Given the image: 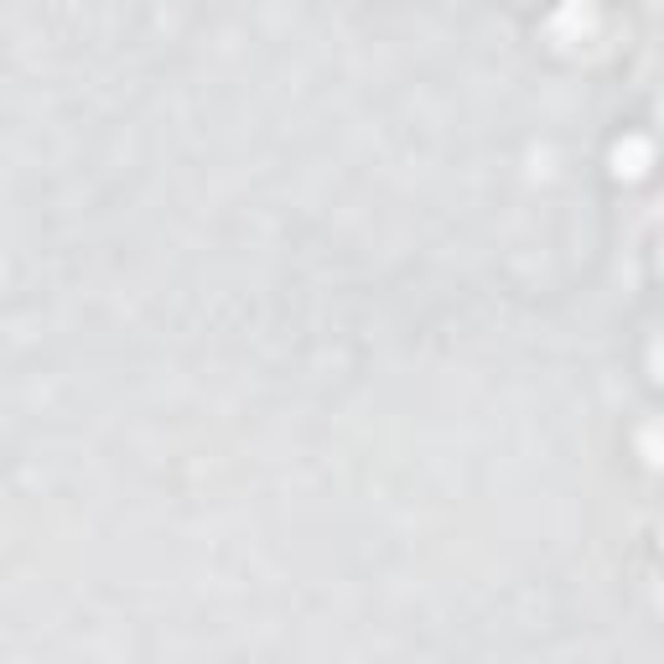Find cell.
I'll return each instance as SVG.
<instances>
[{
    "label": "cell",
    "mask_w": 664,
    "mask_h": 664,
    "mask_svg": "<svg viewBox=\"0 0 664 664\" xmlns=\"http://www.w3.org/2000/svg\"><path fill=\"white\" fill-rule=\"evenodd\" d=\"M660 546H664V524H660Z\"/></svg>",
    "instance_id": "obj_5"
},
{
    "label": "cell",
    "mask_w": 664,
    "mask_h": 664,
    "mask_svg": "<svg viewBox=\"0 0 664 664\" xmlns=\"http://www.w3.org/2000/svg\"><path fill=\"white\" fill-rule=\"evenodd\" d=\"M649 166H654V145L643 141V136H623V141L613 145V171H617V177L639 182Z\"/></svg>",
    "instance_id": "obj_2"
},
{
    "label": "cell",
    "mask_w": 664,
    "mask_h": 664,
    "mask_svg": "<svg viewBox=\"0 0 664 664\" xmlns=\"http://www.w3.org/2000/svg\"><path fill=\"white\" fill-rule=\"evenodd\" d=\"M639 457L649 462V468H664V421L639 426Z\"/></svg>",
    "instance_id": "obj_3"
},
{
    "label": "cell",
    "mask_w": 664,
    "mask_h": 664,
    "mask_svg": "<svg viewBox=\"0 0 664 664\" xmlns=\"http://www.w3.org/2000/svg\"><path fill=\"white\" fill-rule=\"evenodd\" d=\"M649 369H654V380L664 384V343H654V354H649Z\"/></svg>",
    "instance_id": "obj_4"
},
{
    "label": "cell",
    "mask_w": 664,
    "mask_h": 664,
    "mask_svg": "<svg viewBox=\"0 0 664 664\" xmlns=\"http://www.w3.org/2000/svg\"><path fill=\"white\" fill-rule=\"evenodd\" d=\"M660 115H664V104H660Z\"/></svg>",
    "instance_id": "obj_6"
},
{
    "label": "cell",
    "mask_w": 664,
    "mask_h": 664,
    "mask_svg": "<svg viewBox=\"0 0 664 664\" xmlns=\"http://www.w3.org/2000/svg\"><path fill=\"white\" fill-rule=\"evenodd\" d=\"M597 31V0H566L556 16H550V42L556 48H576L582 37Z\"/></svg>",
    "instance_id": "obj_1"
}]
</instances>
